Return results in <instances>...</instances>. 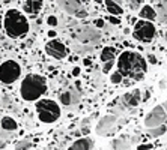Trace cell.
I'll use <instances>...</instances> for the list:
<instances>
[{"label": "cell", "instance_id": "24", "mask_svg": "<svg viewBox=\"0 0 167 150\" xmlns=\"http://www.w3.org/2000/svg\"><path fill=\"white\" fill-rule=\"evenodd\" d=\"M111 68H113V62H106V63H104V68H102V72H104V74H109Z\"/></svg>", "mask_w": 167, "mask_h": 150}, {"label": "cell", "instance_id": "25", "mask_svg": "<svg viewBox=\"0 0 167 150\" xmlns=\"http://www.w3.org/2000/svg\"><path fill=\"white\" fill-rule=\"evenodd\" d=\"M107 20H109V23H111V24H121V18H117V17H113V15H109L107 17Z\"/></svg>", "mask_w": 167, "mask_h": 150}, {"label": "cell", "instance_id": "21", "mask_svg": "<svg viewBox=\"0 0 167 150\" xmlns=\"http://www.w3.org/2000/svg\"><path fill=\"white\" fill-rule=\"evenodd\" d=\"M32 147V143L27 140H24V141H20V143H17V146H15V150H27Z\"/></svg>", "mask_w": 167, "mask_h": 150}, {"label": "cell", "instance_id": "27", "mask_svg": "<svg viewBox=\"0 0 167 150\" xmlns=\"http://www.w3.org/2000/svg\"><path fill=\"white\" fill-rule=\"evenodd\" d=\"M93 24H95V27H98V29H102L106 23H104V20H101V18H96V20H95V23H93Z\"/></svg>", "mask_w": 167, "mask_h": 150}, {"label": "cell", "instance_id": "11", "mask_svg": "<svg viewBox=\"0 0 167 150\" xmlns=\"http://www.w3.org/2000/svg\"><path fill=\"white\" fill-rule=\"evenodd\" d=\"M140 101H142V92L139 89H135V90H132V92L124 96V102L130 107H137Z\"/></svg>", "mask_w": 167, "mask_h": 150}, {"label": "cell", "instance_id": "36", "mask_svg": "<svg viewBox=\"0 0 167 150\" xmlns=\"http://www.w3.org/2000/svg\"><path fill=\"white\" fill-rule=\"evenodd\" d=\"M2 24H3V18H2V15H0V29H2Z\"/></svg>", "mask_w": 167, "mask_h": 150}, {"label": "cell", "instance_id": "23", "mask_svg": "<svg viewBox=\"0 0 167 150\" xmlns=\"http://www.w3.org/2000/svg\"><path fill=\"white\" fill-rule=\"evenodd\" d=\"M47 24H48L50 27H56V26H57V18H56L54 15H50V17L47 18Z\"/></svg>", "mask_w": 167, "mask_h": 150}, {"label": "cell", "instance_id": "2", "mask_svg": "<svg viewBox=\"0 0 167 150\" xmlns=\"http://www.w3.org/2000/svg\"><path fill=\"white\" fill-rule=\"evenodd\" d=\"M3 29L9 38L24 36L29 32V21L18 9H9L3 18Z\"/></svg>", "mask_w": 167, "mask_h": 150}, {"label": "cell", "instance_id": "14", "mask_svg": "<svg viewBox=\"0 0 167 150\" xmlns=\"http://www.w3.org/2000/svg\"><path fill=\"white\" fill-rule=\"evenodd\" d=\"M155 6H157V11H155L157 18L161 23H167V2H158L155 3Z\"/></svg>", "mask_w": 167, "mask_h": 150}, {"label": "cell", "instance_id": "7", "mask_svg": "<svg viewBox=\"0 0 167 150\" xmlns=\"http://www.w3.org/2000/svg\"><path fill=\"white\" fill-rule=\"evenodd\" d=\"M167 120V114L164 111V108L161 105H157L152 108V111L149 112L145 119V126L148 129H154V128H158L161 125H164V122Z\"/></svg>", "mask_w": 167, "mask_h": 150}, {"label": "cell", "instance_id": "8", "mask_svg": "<svg viewBox=\"0 0 167 150\" xmlns=\"http://www.w3.org/2000/svg\"><path fill=\"white\" fill-rule=\"evenodd\" d=\"M57 3H59V6H60L63 11H66L68 14L74 15L77 18H84V17H87V11L83 8L81 2H57Z\"/></svg>", "mask_w": 167, "mask_h": 150}, {"label": "cell", "instance_id": "28", "mask_svg": "<svg viewBox=\"0 0 167 150\" xmlns=\"http://www.w3.org/2000/svg\"><path fill=\"white\" fill-rule=\"evenodd\" d=\"M140 3H143V2H139V0H134V2H130V8H131V9H137V8L140 6Z\"/></svg>", "mask_w": 167, "mask_h": 150}, {"label": "cell", "instance_id": "31", "mask_svg": "<svg viewBox=\"0 0 167 150\" xmlns=\"http://www.w3.org/2000/svg\"><path fill=\"white\" fill-rule=\"evenodd\" d=\"M72 75H74V77H78V75H80V68H78V66H75L74 69H72Z\"/></svg>", "mask_w": 167, "mask_h": 150}, {"label": "cell", "instance_id": "10", "mask_svg": "<svg viewBox=\"0 0 167 150\" xmlns=\"http://www.w3.org/2000/svg\"><path fill=\"white\" fill-rule=\"evenodd\" d=\"M42 3L44 2H41V0H30V2H26L23 5V9L29 15H36L38 12L42 9Z\"/></svg>", "mask_w": 167, "mask_h": 150}, {"label": "cell", "instance_id": "17", "mask_svg": "<svg viewBox=\"0 0 167 150\" xmlns=\"http://www.w3.org/2000/svg\"><path fill=\"white\" fill-rule=\"evenodd\" d=\"M0 125L5 131H15L17 129V122L12 117H3L0 120Z\"/></svg>", "mask_w": 167, "mask_h": 150}, {"label": "cell", "instance_id": "29", "mask_svg": "<svg viewBox=\"0 0 167 150\" xmlns=\"http://www.w3.org/2000/svg\"><path fill=\"white\" fill-rule=\"evenodd\" d=\"M148 60H149V63H152V65H157V63H158V62H157V57L154 56V54H149Z\"/></svg>", "mask_w": 167, "mask_h": 150}, {"label": "cell", "instance_id": "35", "mask_svg": "<svg viewBox=\"0 0 167 150\" xmlns=\"http://www.w3.org/2000/svg\"><path fill=\"white\" fill-rule=\"evenodd\" d=\"M161 107L164 108V111H166V114H167V102H166V104H164V105H161Z\"/></svg>", "mask_w": 167, "mask_h": 150}, {"label": "cell", "instance_id": "4", "mask_svg": "<svg viewBox=\"0 0 167 150\" xmlns=\"http://www.w3.org/2000/svg\"><path fill=\"white\" fill-rule=\"evenodd\" d=\"M36 112L42 123H53L60 117V107L51 99H41L36 104Z\"/></svg>", "mask_w": 167, "mask_h": 150}, {"label": "cell", "instance_id": "3", "mask_svg": "<svg viewBox=\"0 0 167 150\" xmlns=\"http://www.w3.org/2000/svg\"><path fill=\"white\" fill-rule=\"evenodd\" d=\"M47 90V81L42 75L30 74L27 75L20 87V93L24 101H36L38 98H41Z\"/></svg>", "mask_w": 167, "mask_h": 150}, {"label": "cell", "instance_id": "30", "mask_svg": "<svg viewBox=\"0 0 167 150\" xmlns=\"http://www.w3.org/2000/svg\"><path fill=\"white\" fill-rule=\"evenodd\" d=\"M149 98H150V93H149V90H145V92H143V96H142V101H148Z\"/></svg>", "mask_w": 167, "mask_h": 150}, {"label": "cell", "instance_id": "19", "mask_svg": "<svg viewBox=\"0 0 167 150\" xmlns=\"http://www.w3.org/2000/svg\"><path fill=\"white\" fill-rule=\"evenodd\" d=\"M59 99H60V102H62V105H71V102H72V96L69 92H63V93L59 95Z\"/></svg>", "mask_w": 167, "mask_h": 150}, {"label": "cell", "instance_id": "13", "mask_svg": "<svg viewBox=\"0 0 167 150\" xmlns=\"http://www.w3.org/2000/svg\"><path fill=\"white\" fill-rule=\"evenodd\" d=\"M139 17L142 20H145V21H149V23H152L154 20H157V14H155V9L152 8V6H143L142 9H140V12H139Z\"/></svg>", "mask_w": 167, "mask_h": 150}, {"label": "cell", "instance_id": "26", "mask_svg": "<svg viewBox=\"0 0 167 150\" xmlns=\"http://www.w3.org/2000/svg\"><path fill=\"white\" fill-rule=\"evenodd\" d=\"M152 144L150 143H145V144H140L139 147H137V150H152Z\"/></svg>", "mask_w": 167, "mask_h": 150}, {"label": "cell", "instance_id": "33", "mask_svg": "<svg viewBox=\"0 0 167 150\" xmlns=\"http://www.w3.org/2000/svg\"><path fill=\"white\" fill-rule=\"evenodd\" d=\"M56 35L57 33H56L54 30H48V38H56Z\"/></svg>", "mask_w": 167, "mask_h": 150}, {"label": "cell", "instance_id": "37", "mask_svg": "<svg viewBox=\"0 0 167 150\" xmlns=\"http://www.w3.org/2000/svg\"><path fill=\"white\" fill-rule=\"evenodd\" d=\"M166 39H167V32H166Z\"/></svg>", "mask_w": 167, "mask_h": 150}, {"label": "cell", "instance_id": "6", "mask_svg": "<svg viewBox=\"0 0 167 150\" xmlns=\"http://www.w3.org/2000/svg\"><path fill=\"white\" fill-rule=\"evenodd\" d=\"M155 33H157V30H155V26H154L152 23L145 21V20H139V21H135L132 35H134V38H135L137 41H140V42H146V44H148V42H150V41L154 39Z\"/></svg>", "mask_w": 167, "mask_h": 150}, {"label": "cell", "instance_id": "16", "mask_svg": "<svg viewBox=\"0 0 167 150\" xmlns=\"http://www.w3.org/2000/svg\"><path fill=\"white\" fill-rule=\"evenodd\" d=\"M106 3V8H107V11L110 12V15H121L122 12H124V9H122V6L119 5V2H113V0H107V2H104Z\"/></svg>", "mask_w": 167, "mask_h": 150}, {"label": "cell", "instance_id": "32", "mask_svg": "<svg viewBox=\"0 0 167 150\" xmlns=\"http://www.w3.org/2000/svg\"><path fill=\"white\" fill-rule=\"evenodd\" d=\"M83 63H84L86 66H91V65H92V60H91V59H84V60H83Z\"/></svg>", "mask_w": 167, "mask_h": 150}, {"label": "cell", "instance_id": "15", "mask_svg": "<svg viewBox=\"0 0 167 150\" xmlns=\"http://www.w3.org/2000/svg\"><path fill=\"white\" fill-rule=\"evenodd\" d=\"M114 122H116V117H114V116H107V117H104V119L101 120V123L98 125L96 132H99V134H104V132L110 128V126H113V123H114Z\"/></svg>", "mask_w": 167, "mask_h": 150}, {"label": "cell", "instance_id": "22", "mask_svg": "<svg viewBox=\"0 0 167 150\" xmlns=\"http://www.w3.org/2000/svg\"><path fill=\"white\" fill-rule=\"evenodd\" d=\"M110 81L113 84H119V83L122 81V75L119 74V72H113V74L110 75Z\"/></svg>", "mask_w": 167, "mask_h": 150}, {"label": "cell", "instance_id": "34", "mask_svg": "<svg viewBox=\"0 0 167 150\" xmlns=\"http://www.w3.org/2000/svg\"><path fill=\"white\" fill-rule=\"evenodd\" d=\"M81 132H83V134H89V128H83Z\"/></svg>", "mask_w": 167, "mask_h": 150}, {"label": "cell", "instance_id": "18", "mask_svg": "<svg viewBox=\"0 0 167 150\" xmlns=\"http://www.w3.org/2000/svg\"><path fill=\"white\" fill-rule=\"evenodd\" d=\"M114 54H116V50H114L113 47H106V48L101 51V60H102V62H113Z\"/></svg>", "mask_w": 167, "mask_h": 150}, {"label": "cell", "instance_id": "9", "mask_svg": "<svg viewBox=\"0 0 167 150\" xmlns=\"http://www.w3.org/2000/svg\"><path fill=\"white\" fill-rule=\"evenodd\" d=\"M45 53L48 56L54 57V59H63V57H66V54H68V50H66V47L60 41L53 39V41H50V42L45 44Z\"/></svg>", "mask_w": 167, "mask_h": 150}, {"label": "cell", "instance_id": "20", "mask_svg": "<svg viewBox=\"0 0 167 150\" xmlns=\"http://www.w3.org/2000/svg\"><path fill=\"white\" fill-rule=\"evenodd\" d=\"M166 131H167V128L164 125H161V126H158V128H154V129H148V132L152 137H160V135H163Z\"/></svg>", "mask_w": 167, "mask_h": 150}, {"label": "cell", "instance_id": "5", "mask_svg": "<svg viewBox=\"0 0 167 150\" xmlns=\"http://www.w3.org/2000/svg\"><path fill=\"white\" fill-rule=\"evenodd\" d=\"M21 75V68L15 60H6L0 65V81L5 84H11L17 81Z\"/></svg>", "mask_w": 167, "mask_h": 150}, {"label": "cell", "instance_id": "1", "mask_svg": "<svg viewBox=\"0 0 167 150\" xmlns=\"http://www.w3.org/2000/svg\"><path fill=\"white\" fill-rule=\"evenodd\" d=\"M117 72L134 80H143L148 72V63L139 53L134 51H124L117 59Z\"/></svg>", "mask_w": 167, "mask_h": 150}, {"label": "cell", "instance_id": "12", "mask_svg": "<svg viewBox=\"0 0 167 150\" xmlns=\"http://www.w3.org/2000/svg\"><path fill=\"white\" fill-rule=\"evenodd\" d=\"M92 140L91 138H80L71 144V147L68 150H91L92 149Z\"/></svg>", "mask_w": 167, "mask_h": 150}]
</instances>
